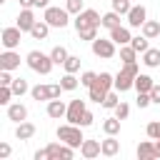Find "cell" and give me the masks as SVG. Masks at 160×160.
Segmentation results:
<instances>
[{
    "label": "cell",
    "instance_id": "14",
    "mask_svg": "<svg viewBox=\"0 0 160 160\" xmlns=\"http://www.w3.org/2000/svg\"><path fill=\"white\" fill-rule=\"evenodd\" d=\"M20 68V55L15 50L0 52V70H18Z\"/></svg>",
    "mask_w": 160,
    "mask_h": 160
},
{
    "label": "cell",
    "instance_id": "50",
    "mask_svg": "<svg viewBox=\"0 0 160 160\" xmlns=\"http://www.w3.org/2000/svg\"><path fill=\"white\" fill-rule=\"evenodd\" d=\"M35 8H48V0H38V5Z\"/></svg>",
    "mask_w": 160,
    "mask_h": 160
},
{
    "label": "cell",
    "instance_id": "49",
    "mask_svg": "<svg viewBox=\"0 0 160 160\" xmlns=\"http://www.w3.org/2000/svg\"><path fill=\"white\" fill-rule=\"evenodd\" d=\"M160 158V140H155V160Z\"/></svg>",
    "mask_w": 160,
    "mask_h": 160
},
{
    "label": "cell",
    "instance_id": "29",
    "mask_svg": "<svg viewBox=\"0 0 160 160\" xmlns=\"http://www.w3.org/2000/svg\"><path fill=\"white\" fill-rule=\"evenodd\" d=\"M30 95H32V100H50V85H35V88H30Z\"/></svg>",
    "mask_w": 160,
    "mask_h": 160
},
{
    "label": "cell",
    "instance_id": "40",
    "mask_svg": "<svg viewBox=\"0 0 160 160\" xmlns=\"http://www.w3.org/2000/svg\"><path fill=\"white\" fill-rule=\"evenodd\" d=\"M112 112H115V118H120V120H125V118H128V115H130V105H128V102H122V100H120V102H118V105H115V110H112Z\"/></svg>",
    "mask_w": 160,
    "mask_h": 160
},
{
    "label": "cell",
    "instance_id": "45",
    "mask_svg": "<svg viewBox=\"0 0 160 160\" xmlns=\"http://www.w3.org/2000/svg\"><path fill=\"white\" fill-rule=\"evenodd\" d=\"M10 152H12V148H10L8 142H0V160H8Z\"/></svg>",
    "mask_w": 160,
    "mask_h": 160
},
{
    "label": "cell",
    "instance_id": "30",
    "mask_svg": "<svg viewBox=\"0 0 160 160\" xmlns=\"http://www.w3.org/2000/svg\"><path fill=\"white\" fill-rule=\"evenodd\" d=\"M130 45H132V48H135V50L142 55V52L150 48V38H145V35H135V38L130 40Z\"/></svg>",
    "mask_w": 160,
    "mask_h": 160
},
{
    "label": "cell",
    "instance_id": "4",
    "mask_svg": "<svg viewBox=\"0 0 160 160\" xmlns=\"http://www.w3.org/2000/svg\"><path fill=\"white\" fill-rule=\"evenodd\" d=\"M42 20H48L50 22V28H68V22H70V12L65 10V8H52V5H48L45 8V12H42Z\"/></svg>",
    "mask_w": 160,
    "mask_h": 160
},
{
    "label": "cell",
    "instance_id": "7",
    "mask_svg": "<svg viewBox=\"0 0 160 160\" xmlns=\"http://www.w3.org/2000/svg\"><path fill=\"white\" fill-rule=\"evenodd\" d=\"M20 38H22V30H20L18 25H12V28H5V30H2L0 42H2L5 50H15V48L20 45Z\"/></svg>",
    "mask_w": 160,
    "mask_h": 160
},
{
    "label": "cell",
    "instance_id": "15",
    "mask_svg": "<svg viewBox=\"0 0 160 160\" xmlns=\"http://www.w3.org/2000/svg\"><path fill=\"white\" fill-rule=\"evenodd\" d=\"M110 40H112L115 45H128V42L132 40V35H130V25H128V28H125V25L112 28V30H110Z\"/></svg>",
    "mask_w": 160,
    "mask_h": 160
},
{
    "label": "cell",
    "instance_id": "19",
    "mask_svg": "<svg viewBox=\"0 0 160 160\" xmlns=\"http://www.w3.org/2000/svg\"><path fill=\"white\" fill-rule=\"evenodd\" d=\"M32 135H35V125L32 122H28V120L18 122V128H15V138L18 140H30Z\"/></svg>",
    "mask_w": 160,
    "mask_h": 160
},
{
    "label": "cell",
    "instance_id": "32",
    "mask_svg": "<svg viewBox=\"0 0 160 160\" xmlns=\"http://www.w3.org/2000/svg\"><path fill=\"white\" fill-rule=\"evenodd\" d=\"M120 102V98H118V90L112 88L108 95H105V100H102V108H108V110H115V105Z\"/></svg>",
    "mask_w": 160,
    "mask_h": 160
},
{
    "label": "cell",
    "instance_id": "12",
    "mask_svg": "<svg viewBox=\"0 0 160 160\" xmlns=\"http://www.w3.org/2000/svg\"><path fill=\"white\" fill-rule=\"evenodd\" d=\"M45 112H48V118H52V120H60V118H65V112H68V105H65L60 98H52V100H48V108H45Z\"/></svg>",
    "mask_w": 160,
    "mask_h": 160
},
{
    "label": "cell",
    "instance_id": "1",
    "mask_svg": "<svg viewBox=\"0 0 160 160\" xmlns=\"http://www.w3.org/2000/svg\"><path fill=\"white\" fill-rule=\"evenodd\" d=\"M115 88V78L110 75V72H98V78H95V82L88 88V95H90V100L92 102H98V105H102V100H105V95L110 92Z\"/></svg>",
    "mask_w": 160,
    "mask_h": 160
},
{
    "label": "cell",
    "instance_id": "34",
    "mask_svg": "<svg viewBox=\"0 0 160 160\" xmlns=\"http://www.w3.org/2000/svg\"><path fill=\"white\" fill-rule=\"evenodd\" d=\"M65 10L70 15H80L85 10V5H82V0H65Z\"/></svg>",
    "mask_w": 160,
    "mask_h": 160
},
{
    "label": "cell",
    "instance_id": "35",
    "mask_svg": "<svg viewBox=\"0 0 160 160\" xmlns=\"http://www.w3.org/2000/svg\"><path fill=\"white\" fill-rule=\"evenodd\" d=\"M130 8H132V0H112V10L120 15H128Z\"/></svg>",
    "mask_w": 160,
    "mask_h": 160
},
{
    "label": "cell",
    "instance_id": "11",
    "mask_svg": "<svg viewBox=\"0 0 160 160\" xmlns=\"http://www.w3.org/2000/svg\"><path fill=\"white\" fill-rule=\"evenodd\" d=\"M80 155H82L85 160H92V158L102 155V142H100V140H82V145H80Z\"/></svg>",
    "mask_w": 160,
    "mask_h": 160
},
{
    "label": "cell",
    "instance_id": "21",
    "mask_svg": "<svg viewBox=\"0 0 160 160\" xmlns=\"http://www.w3.org/2000/svg\"><path fill=\"white\" fill-rule=\"evenodd\" d=\"M142 65L148 68H160V50L158 48H148L142 52Z\"/></svg>",
    "mask_w": 160,
    "mask_h": 160
},
{
    "label": "cell",
    "instance_id": "8",
    "mask_svg": "<svg viewBox=\"0 0 160 160\" xmlns=\"http://www.w3.org/2000/svg\"><path fill=\"white\" fill-rule=\"evenodd\" d=\"M88 110V105H85V100H70L68 102V112H65V120L68 122H72V125H78L80 122V115Z\"/></svg>",
    "mask_w": 160,
    "mask_h": 160
},
{
    "label": "cell",
    "instance_id": "20",
    "mask_svg": "<svg viewBox=\"0 0 160 160\" xmlns=\"http://www.w3.org/2000/svg\"><path fill=\"white\" fill-rule=\"evenodd\" d=\"M140 32H142L145 38L155 40V38L160 35V20H145V22H142V28H140Z\"/></svg>",
    "mask_w": 160,
    "mask_h": 160
},
{
    "label": "cell",
    "instance_id": "2",
    "mask_svg": "<svg viewBox=\"0 0 160 160\" xmlns=\"http://www.w3.org/2000/svg\"><path fill=\"white\" fill-rule=\"evenodd\" d=\"M25 62H28V68L32 70V72H38V75H50V70H52V58H50V52H40V50H30L28 52V58H25Z\"/></svg>",
    "mask_w": 160,
    "mask_h": 160
},
{
    "label": "cell",
    "instance_id": "25",
    "mask_svg": "<svg viewBox=\"0 0 160 160\" xmlns=\"http://www.w3.org/2000/svg\"><path fill=\"white\" fill-rule=\"evenodd\" d=\"M120 122H122V120L115 118V115H112V118H105V122H102V132H105V135H118V132H120Z\"/></svg>",
    "mask_w": 160,
    "mask_h": 160
},
{
    "label": "cell",
    "instance_id": "22",
    "mask_svg": "<svg viewBox=\"0 0 160 160\" xmlns=\"http://www.w3.org/2000/svg\"><path fill=\"white\" fill-rule=\"evenodd\" d=\"M48 32H50V22H48V20H38V22L32 25V30H30V35H32L35 40H45Z\"/></svg>",
    "mask_w": 160,
    "mask_h": 160
},
{
    "label": "cell",
    "instance_id": "3",
    "mask_svg": "<svg viewBox=\"0 0 160 160\" xmlns=\"http://www.w3.org/2000/svg\"><path fill=\"white\" fill-rule=\"evenodd\" d=\"M58 140L60 142H65V145H70V148H80L82 145V128L80 125H72V122H65V125H60L58 128Z\"/></svg>",
    "mask_w": 160,
    "mask_h": 160
},
{
    "label": "cell",
    "instance_id": "6",
    "mask_svg": "<svg viewBox=\"0 0 160 160\" xmlns=\"http://www.w3.org/2000/svg\"><path fill=\"white\" fill-rule=\"evenodd\" d=\"M90 48H92V55L95 58H102V60H110V58H115V42L110 40V38H95L92 42H90Z\"/></svg>",
    "mask_w": 160,
    "mask_h": 160
},
{
    "label": "cell",
    "instance_id": "37",
    "mask_svg": "<svg viewBox=\"0 0 160 160\" xmlns=\"http://www.w3.org/2000/svg\"><path fill=\"white\" fill-rule=\"evenodd\" d=\"M65 72H78L80 70V58L78 55H68V60H65Z\"/></svg>",
    "mask_w": 160,
    "mask_h": 160
},
{
    "label": "cell",
    "instance_id": "44",
    "mask_svg": "<svg viewBox=\"0 0 160 160\" xmlns=\"http://www.w3.org/2000/svg\"><path fill=\"white\" fill-rule=\"evenodd\" d=\"M12 70H0V85H12V75H10Z\"/></svg>",
    "mask_w": 160,
    "mask_h": 160
},
{
    "label": "cell",
    "instance_id": "17",
    "mask_svg": "<svg viewBox=\"0 0 160 160\" xmlns=\"http://www.w3.org/2000/svg\"><path fill=\"white\" fill-rule=\"evenodd\" d=\"M102 142V155L105 158H115L118 152H120V140L115 138V135H108L105 140H100Z\"/></svg>",
    "mask_w": 160,
    "mask_h": 160
},
{
    "label": "cell",
    "instance_id": "42",
    "mask_svg": "<svg viewBox=\"0 0 160 160\" xmlns=\"http://www.w3.org/2000/svg\"><path fill=\"white\" fill-rule=\"evenodd\" d=\"M92 122H95V115H92L90 110H85V112L80 115V122H78V125H80V128H90Z\"/></svg>",
    "mask_w": 160,
    "mask_h": 160
},
{
    "label": "cell",
    "instance_id": "41",
    "mask_svg": "<svg viewBox=\"0 0 160 160\" xmlns=\"http://www.w3.org/2000/svg\"><path fill=\"white\" fill-rule=\"evenodd\" d=\"M95 78H98V72H92V70H85V72L80 75V85H82V88H90V85L95 82Z\"/></svg>",
    "mask_w": 160,
    "mask_h": 160
},
{
    "label": "cell",
    "instance_id": "38",
    "mask_svg": "<svg viewBox=\"0 0 160 160\" xmlns=\"http://www.w3.org/2000/svg\"><path fill=\"white\" fill-rule=\"evenodd\" d=\"M12 98H15L12 88H10V85H0V105H10Z\"/></svg>",
    "mask_w": 160,
    "mask_h": 160
},
{
    "label": "cell",
    "instance_id": "13",
    "mask_svg": "<svg viewBox=\"0 0 160 160\" xmlns=\"http://www.w3.org/2000/svg\"><path fill=\"white\" fill-rule=\"evenodd\" d=\"M35 22H38V20H35L32 8H22V10H20V15H18V28H20L22 32H30Z\"/></svg>",
    "mask_w": 160,
    "mask_h": 160
},
{
    "label": "cell",
    "instance_id": "47",
    "mask_svg": "<svg viewBox=\"0 0 160 160\" xmlns=\"http://www.w3.org/2000/svg\"><path fill=\"white\" fill-rule=\"evenodd\" d=\"M35 160H50L48 158V148H42V150H35V155H32Z\"/></svg>",
    "mask_w": 160,
    "mask_h": 160
},
{
    "label": "cell",
    "instance_id": "24",
    "mask_svg": "<svg viewBox=\"0 0 160 160\" xmlns=\"http://www.w3.org/2000/svg\"><path fill=\"white\" fill-rule=\"evenodd\" d=\"M138 55H140V52H138L130 42H128V45H120V60H122V62H138Z\"/></svg>",
    "mask_w": 160,
    "mask_h": 160
},
{
    "label": "cell",
    "instance_id": "23",
    "mask_svg": "<svg viewBox=\"0 0 160 160\" xmlns=\"http://www.w3.org/2000/svg\"><path fill=\"white\" fill-rule=\"evenodd\" d=\"M152 85H155V80H152L150 75H142V72H140V75L135 78V90H138V92H150Z\"/></svg>",
    "mask_w": 160,
    "mask_h": 160
},
{
    "label": "cell",
    "instance_id": "28",
    "mask_svg": "<svg viewBox=\"0 0 160 160\" xmlns=\"http://www.w3.org/2000/svg\"><path fill=\"white\" fill-rule=\"evenodd\" d=\"M60 85H62V90H75L78 85H80V78H75V72H65L62 78H60Z\"/></svg>",
    "mask_w": 160,
    "mask_h": 160
},
{
    "label": "cell",
    "instance_id": "18",
    "mask_svg": "<svg viewBox=\"0 0 160 160\" xmlns=\"http://www.w3.org/2000/svg\"><path fill=\"white\" fill-rule=\"evenodd\" d=\"M135 152L140 160H155V140H142Z\"/></svg>",
    "mask_w": 160,
    "mask_h": 160
},
{
    "label": "cell",
    "instance_id": "26",
    "mask_svg": "<svg viewBox=\"0 0 160 160\" xmlns=\"http://www.w3.org/2000/svg\"><path fill=\"white\" fill-rule=\"evenodd\" d=\"M120 25V12H115V10H110V12H105L102 15V28L110 32L112 28H118Z\"/></svg>",
    "mask_w": 160,
    "mask_h": 160
},
{
    "label": "cell",
    "instance_id": "27",
    "mask_svg": "<svg viewBox=\"0 0 160 160\" xmlns=\"http://www.w3.org/2000/svg\"><path fill=\"white\" fill-rule=\"evenodd\" d=\"M68 55H70V52H68V50H65L62 45H55V48L50 50V58H52V62H55V65H65Z\"/></svg>",
    "mask_w": 160,
    "mask_h": 160
},
{
    "label": "cell",
    "instance_id": "48",
    "mask_svg": "<svg viewBox=\"0 0 160 160\" xmlns=\"http://www.w3.org/2000/svg\"><path fill=\"white\" fill-rule=\"evenodd\" d=\"M20 5H22V8H35L38 0H20Z\"/></svg>",
    "mask_w": 160,
    "mask_h": 160
},
{
    "label": "cell",
    "instance_id": "36",
    "mask_svg": "<svg viewBox=\"0 0 160 160\" xmlns=\"http://www.w3.org/2000/svg\"><path fill=\"white\" fill-rule=\"evenodd\" d=\"M78 38L80 40H88V42H92L95 38H98V28L92 25V28H82V30H78Z\"/></svg>",
    "mask_w": 160,
    "mask_h": 160
},
{
    "label": "cell",
    "instance_id": "10",
    "mask_svg": "<svg viewBox=\"0 0 160 160\" xmlns=\"http://www.w3.org/2000/svg\"><path fill=\"white\" fill-rule=\"evenodd\" d=\"M130 88H135V75L128 72L125 68H120V72L115 75V90L118 92H128Z\"/></svg>",
    "mask_w": 160,
    "mask_h": 160
},
{
    "label": "cell",
    "instance_id": "31",
    "mask_svg": "<svg viewBox=\"0 0 160 160\" xmlns=\"http://www.w3.org/2000/svg\"><path fill=\"white\" fill-rule=\"evenodd\" d=\"M10 88H12V92H15V98H22V95H25V92L30 90V85H28V82H25L22 78H15Z\"/></svg>",
    "mask_w": 160,
    "mask_h": 160
},
{
    "label": "cell",
    "instance_id": "39",
    "mask_svg": "<svg viewBox=\"0 0 160 160\" xmlns=\"http://www.w3.org/2000/svg\"><path fill=\"white\" fill-rule=\"evenodd\" d=\"M145 132H148V138H150V140H160V122H158V120H152V122H148V128H145Z\"/></svg>",
    "mask_w": 160,
    "mask_h": 160
},
{
    "label": "cell",
    "instance_id": "16",
    "mask_svg": "<svg viewBox=\"0 0 160 160\" xmlns=\"http://www.w3.org/2000/svg\"><path fill=\"white\" fill-rule=\"evenodd\" d=\"M8 120H12V122L28 120V108H25L22 102H10V105H8Z\"/></svg>",
    "mask_w": 160,
    "mask_h": 160
},
{
    "label": "cell",
    "instance_id": "33",
    "mask_svg": "<svg viewBox=\"0 0 160 160\" xmlns=\"http://www.w3.org/2000/svg\"><path fill=\"white\" fill-rule=\"evenodd\" d=\"M48 158L50 160H62V142H50L48 145Z\"/></svg>",
    "mask_w": 160,
    "mask_h": 160
},
{
    "label": "cell",
    "instance_id": "5",
    "mask_svg": "<svg viewBox=\"0 0 160 160\" xmlns=\"http://www.w3.org/2000/svg\"><path fill=\"white\" fill-rule=\"evenodd\" d=\"M102 28V15L92 8H85L80 15H75V30H82V28Z\"/></svg>",
    "mask_w": 160,
    "mask_h": 160
},
{
    "label": "cell",
    "instance_id": "46",
    "mask_svg": "<svg viewBox=\"0 0 160 160\" xmlns=\"http://www.w3.org/2000/svg\"><path fill=\"white\" fill-rule=\"evenodd\" d=\"M150 98H152V102H155V105H160V85H158V82L152 85V90H150Z\"/></svg>",
    "mask_w": 160,
    "mask_h": 160
},
{
    "label": "cell",
    "instance_id": "9",
    "mask_svg": "<svg viewBox=\"0 0 160 160\" xmlns=\"http://www.w3.org/2000/svg\"><path fill=\"white\" fill-rule=\"evenodd\" d=\"M125 18H128V25L130 28H142V22L148 20V10H145V5H132Z\"/></svg>",
    "mask_w": 160,
    "mask_h": 160
},
{
    "label": "cell",
    "instance_id": "43",
    "mask_svg": "<svg viewBox=\"0 0 160 160\" xmlns=\"http://www.w3.org/2000/svg\"><path fill=\"white\" fill-rule=\"evenodd\" d=\"M138 108H148V105H152V98H150V92H138Z\"/></svg>",
    "mask_w": 160,
    "mask_h": 160
}]
</instances>
